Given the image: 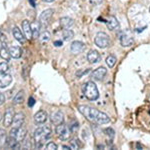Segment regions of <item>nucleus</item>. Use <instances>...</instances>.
<instances>
[{"instance_id": "f257e3e1", "label": "nucleus", "mask_w": 150, "mask_h": 150, "mask_svg": "<svg viewBox=\"0 0 150 150\" xmlns=\"http://www.w3.org/2000/svg\"><path fill=\"white\" fill-rule=\"evenodd\" d=\"M78 110L87 120L97 124H107L110 122V118L106 113L88 105H79Z\"/></svg>"}, {"instance_id": "f03ea898", "label": "nucleus", "mask_w": 150, "mask_h": 150, "mask_svg": "<svg viewBox=\"0 0 150 150\" xmlns=\"http://www.w3.org/2000/svg\"><path fill=\"white\" fill-rule=\"evenodd\" d=\"M51 135V127L49 125H44L39 127L34 131V140L36 142V147L41 148L44 145V141L49 138Z\"/></svg>"}, {"instance_id": "7ed1b4c3", "label": "nucleus", "mask_w": 150, "mask_h": 150, "mask_svg": "<svg viewBox=\"0 0 150 150\" xmlns=\"http://www.w3.org/2000/svg\"><path fill=\"white\" fill-rule=\"evenodd\" d=\"M82 92H83L86 99H88L89 101H95L99 97L98 88L96 86V84L92 81H88L83 84V86H82Z\"/></svg>"}, {"instance_id": "20e7f679", "label": "nucleus", "mask_w": 150, "mask_h": 150, "mask_svg": "<svg viewBox=\"0 0 150 150\" xmlns=\"http://www.w3.org/2000/svg\"><path fill=\"white\" fill-rule=\"evenodd\" d=\"M55 132H56L58 138L60 140H62V141H67V140H69L70 136H71V133H72L70 127L63 124V123L57 125L56 128H55Z\"/></svg>"}, {"instance_id": "39448f33", "label": "nucleus", "mask_w": 150, "mask_h": 150, "mask_svg": "<svg viewBox=\"0 0 150 150\" xmlns=\"http://www.w3.org/2000/svg\"><path fill=\"white\" fill-rule=\"evenodd\" d=\"M94 41H95V44L97 45L99 48H101V49L107 48L111 43L109 36L106 34L105 32H98L95 36Z\"/></svg>"}, {"instance_id": "423d86ee", "label": "nucleus", "mask_w": 150, "mask_h": 150, "mask_svg": "<svg viewBox=\"0 0 150 150\" xmlns=\"http://www.w3.org/2000/svg\"><path fill=\"white\" fill-rule=\"evenodd\" d=\"M26 135H27V130L23 127H20V128H12L10 133H9V136L11 137H14V138L17 139V141L21 142L25 139Z\"/></svg>"}, {"instance_id": "0eeeda50", "label": "nucleus", "mask_w": 150, "mask_h": 150, "mask_svg": "<svg viewBox=\"0 0 150 150\" xmlns=\"http://www.w3.org/2000/svg\"><path fill=\"white\" fill-rule=\"evenodd\" d=\"M53 13H54V10L53 9H46L40 14L39 16V22L41 24V26H46L49 23L50 19H51Z\"/></svg>"}, {"instance_id": "6e6552de", "label": "nucleus", "mask_w": 150, "mask_h": 150, "mask_svg": "<svg viewBox=\"0 0 150 150\" xmlns=\"http://www.w3.org/2000/svg\"><path fill=\"white\" fill-rule=\"evenodd\" d=\"M119 40H120V44L123 47H130L134 43V38L130 34H126V33H121Z\"/></svg>"}, {"instance_id": "1a4fd4ad", "label": "nucleus", "mask_w": 150, "mask_h": 150, "mask_svg": "<svg viewBox=\"0 0 150 150\" xmlns=\"http://www.w3.org/2000/svg\"><path fill=\"white\" fill-rule=\"evenodd\" d=\"M107 74V69L105 67L101 66V67H98L97 69H95L94 71L91 73V77L94 79V80H102V79L105 77V75Z\"/></svg>"}, {"instance_id": "9d476101", "label": "nucleus", "mask_w": 150, "mask_h": 150, "mask_svg": "<svg viewBox=\"0 0 150 150\" xmlns=\"http://www.w3.org/2000/svg\"><path fill=\"white\" fill-rule=\"evenodd\" d=\"M14 110L13 108H8L6 110L5 114H4V119H3V125L5 127H9L10 125H12V122H13V118H14Z\"/></svg>"}, {"instance_id": "9b49d317", "label": "nucleus", "mask_w": 150, "mask_h": 150, "mask_svg": "<svg viewBox=\"0 0 150 150\" xmlns=\"http://www.w3.org/2000/svg\"><path fill=\"white\" fill-rule=\"evenodd\" d=\"M47 118H48V116H47V113H46V111H44V110H39L37 113L34 115V123L35 124H44L45 122L47 121Z\"/></svg>"}, {"instance_id": "f8f14e48", "label": "nucleus", "mask_w": 150, "mask_h": 150, "mask_svg": "<svg viewBox=\"0 0 150 150\" xmlns=\"http://www.w3.org/2000/svg\"><path fill=\"white\" fill-rule=\"evenodd\" d=\"M85 49V44L81 41H73L70 46V50L73 54H79Z\"/></svg>"}, {"instance_id": "ddd939ff", "label": "nucleus", "mask_w": 150, "mask_h": 150, "mask_svg": "<svg viewBox=\"0 0 150 150\" xmlns=\"http://www.w3.org/2000/svg\"><path fill=\"white\" fill-rule=\"evenodd\" d=\"M50 120H51V123L54 125H58L61 124L64 121V116L63 113L61 111H55L53 112L51 115H50Z\"/></svg>"}, {"instance_id": "4468645a", "label": "nucleus", "mask_w": 150, "mask_h": 150, "mask_svg": "<svg viewBox=\"0 0 150 150\" xmlns=\"http://www.w3.org/2000/svg\"><path fill=\"white\" fill-rule=\"evenodd\" d=\"M12 82V76L8 73H0V88H6Z\"/></svg>"}, {"instance_id": "2eb2a0df", "label": "nucleus", "mask_w": 150, "mask_h": 150, "mask_svg": "<svg viewBox=\"0 0 150 150\" xmlns=\"http://www.w3.org/2000/svg\"><path fill=\"white\" fill-rule=\"evenodd\" d=\"M24 120H25V115H24V113H22V112L16 113V114L14 115L13 122H12V124H13V127L14 128L22 127V125H23V123H24Z\"/></svg>"}, {"instance_id": "dca6fc26", "label": "nucleus", "mask_w": 150, "mask_h": 150, "mask_svg": "<svg viewBox=\"0 0 150 150\" xmlns=\"http://www.w3.org/2000/svg\"><path fill=\"white\" fill-rule=\"evenodd\" d=\"M100 54H99L98 51L96 50H90L87 54V60H88L89 63L93 64V63H97V62L100 61Z\"/></svg>"}, {"instance_id": "f3484780", "label": "nucleus", "mask_w": 150, "mask_h": 150, "mask_svg": "<svg viewBox=\"0 0 150 150\" xmlns=\"http://www.w3.org/2000/svg\"><path fill=\"white\" fill-rule=\"evenodd\" d=\"M105 22H106V25H107V28L111 31L116 30L117 28H119V22H118V20L116 19L115 16H110V17H108V19Z\"/></svg>"}, {"instance_id": "a211bd4d", "label": "nucleus", "mask_w": 150, "mask_h": 150, "mask_svg": "<svg viewBox=\"0 0 150 150\" xmlns=\"http://www.w3.org/2000/svg\"><path fill=\"white\" fill-rule=\"evenodd\" d=\"M22 30L25 34V37L27 39H30L32 37V29H31V23L28 20L22 21Z\"/></svg>"}, {"instance_id": "6ab92c4d", "label": "nucleus", "mask_w": 150, "mask_h": 150, "mask_svg": "<svg viewBox=\"0 0 150 150\" xmlns=\"http://www.w3.org/2000/svg\"><path fill=\"white\" fill-rule=\"evenodd\" d=\"M12 34H13V37L15 38L18 42H20V43L25 42L26 37L22 34L21 30L17 27V26H15V27H13V29H12Z\"/></svg>"}, {"instance_id": "aec40b11", "label": "nucleus", "mask_w": 150, "mask_h": 150, "mask_svg": "<svg viewBox=\"0 0 150 150\" xmlns=\"http://www.w3.org/2000/svg\"><path fill=\"white\" fill-rule=\"evenodd\" d=\"M9 52H10V55L12 58H14V59H18V58L21 57V55H22V50H21V48L19 46H11L9 48Z\"/></svg>"}, {"instance_id": "412c9836", "label": "nucleus", "mask_w": 150, "mask_h": 150, "mask_svg": "<svg viewBox=\"0 0 150 150\" xmlns=\"http://www.w3.org/2000/svg\"><path fill=\"white\" fill-rule=\"evenodd\" d=\"M73 24H74V20L70 17H62L60 19V25L64 29H69L71 26H73Z\"/></svg>"}, {"instance_id": "4be33fe9", "label": "nucleus", "mask_w": 150, "mask_h": 150, "mask_svg": "<svg viewBox=\"0 0 150 150\" xmlns=\"http://www.w3.org/2000/svg\"><path fill=\"white\" fill-rule=\"evenodd\" d=\"M40 27H41V24L39 21H34V22L31 23V29H32V37L33 38L39 37Z\"/></svg>"}, {"instance_id": "5701e85b", "label": "nucleus", "mask_w": 150, "mask_h": 150, "mask_svg": "<svg viewBox=\"0 0 150 150\" xmlns=\"http://www.w3.org/2000/svg\"><path fill=\"white\" fill-rule=\"evenodd\" d=\"M0 57L2 59L6 60V61H9L11 58L10 52H9V49H7V47L5 45H2V47L0 48Z\"/></svg>"}, {"instance_id": "b1692460", "label": "nucleus", "mask_w": 150, "mask_h": 150, "mask_svg": "<svg viewBox=\"0 0 150 150\" xmlns=\"http://www.w3.org/2000/svg\"><path fill=\"white\" fill-rule=\"evenodd\" d=\"M23 101H24V92H23V90H20L15 96H14L12 102H13V104H15V105H18V104L23 103Z\"/></svg>"}, {"instance_id": "393cba45", "label": "nucleus", "mask_w": 150, "mask_h": 150, "mask_svg": "<svg viewBox=\"0 0 150 150\" xmlns=\"http://www.w3.org/2000/svg\"><path fill=\"white\" fill-rule=\"evenodd\" d=\"M62 37L65 41H70L74 37V32L70 29H64L62 32Z\"/></svg>"}, {"instance_id": "a878e982", "label": "nucleus", "mask_w": 150, "mask_h": 150, "mask_svg": "<svg viewBox=\"0 0 150 150\" xmlns=\"http://www.w3.org/2000/svg\"><path fill=\"white\" fill-rule=\"evenodd\" d=\"M50 37H51L50 33L48 31H44V32H42L39 35V40L41 43H47L50 40Z\"/></svg>"}, {"instance_id": "bb28decb", "label": "nucleus", "mask_w": 150, "mask_h": 150, "mask_svg": "<svg viewBox=\"0 0 150 150\" xmlns=\"http://www.w3.org/2000/svg\"><path fill=\"white\" fill-rule=\"evenodd\" d=\"M116 61H117V59H116V57L114 55H109V56L106 58V64H107V66L110 67V68L115 66Z\"/></svg>"}, {"instance_id": "cd10ccee", "label": "nucleus", "mask_w": 150, "mask_h": 150, "mask_svg": "<svg viewBox=\"0 0 150 150\" xmlns=\"http://www.w3.org/2000/svg\"><path fill=\"white\" fill-rule=\"evenodd\" d=\"M80 147H82V143L79 139L74 138L70 141V148L71 149H78V148H80Z\"/></svg>"}, {"instance_id": "c85d7f7f", "label": "nucleus", "mask_w": 150, "mask_h": 150, "mask_svg": "<svg viewBox=\"0 0 150 150\" xmlns=\"http://www.w3.org/2000/svg\"><path fill=\"white\" fill-rule=\"evenodd\" d=\"M104 133H105V134L107 135L108 137H110L111 139H112L113 137L115 136V131L112 129V128H110V127L105 128V129H104Z\"/></svg>"}, {"instance_id": "c756f323", "label": "nucleus", "mask_w": 150, "mask_h": 150, "mask_svg": "<svg viewBox=\"0 0 150 150\" xmlns=\"http://www.w3.org/2000/svg\"><path fill=\"white\" fill-rule=\"evenodd\" d=\"M9 70V66L6 62H2L0 63V73H5Z\"/></svg>"}, {"instance_id": "7c9ffc66", "label": "nucleus", "mask_w": 150, "mask_h": 150, "mask_svg": "<svg viewBox=\"0 0 150 150\" xmlns=\"http://www.w3.org/2000/svg\"><path fill=\"white\" fill-rule=\"evenodd\" d=\"M45 147H46V149H48V150H56V149H58L57 144H55L54 142H49V143H47L46 145H45Z\"/></svg>"}, {"instance_id": "2f4dec72", "label": "nucleus", "mask_w": 150, "mask_h": 150, "mask_svg": "<svg viewBox=\"0 0 150 150\" xmlns=\"http://www.w3.org/2000/svg\"><path fill=\"white\" fill-rule=\"evenodd\" d=\"M6 140V134H5V131L2 129H0V145L3 144Z\"/></svg>"}, {"instance_id": "473e14b6", "label": "nucleus", "mask_w": 150, "mask_h": 150, "mask_svg": "<svg viewBox=\"0 0 150 150\" xmlns=\"http://www.w3.org/2000/svg\"><path fill=\"white\" fill-rule=\"evenodd\" d=\"M6 41H7V37L5 36V34L0 30V42L2 43V45H5Z\"/></svg>"}, {"instance_id": "72a5a7b5", "label": "nucleus", "mask_w": 150, "mask_h": 150, "mask_svg": "<svg viewBox=\"0 0 150 150\" xmlns=\"http://www.w3.org/2000/svg\"><path fill=\"white\" fill-rule=\"evenodd\" d=\"M102 1L103 0H90V3H91V5H93V6H97L99 4L102 3Z\"/></svg>"}, {"instance_id": "f704fd0d", "label": "nucleus", "mask_w": 150, "mask_h": 150, "mask_svg": "<svg viewBox=\"0 0 150 150\" xmlns=\"http://www.w3.org/2000/svg\"><path fill=\"white\" fill-rule=\"evenodd\" d=\"M34 104H35V99L33 97H29V99H28V106L29 107H32Z\"/></svg>"}, {"instance_id": "c9c22d12", "label": "nucleus", "mask_w": 150, "mask_h": 150, "mask_svg": "<svg viewBox=\"0 0 150 150\" xmlns=\"http://www.w3.org/2000/svg\"><path fill=\"white\" fill-rule=\"evenodd\" d=\"M4 102H5V95L2 92H0V106L3 105Z\"/></svg>"}, {"instance_id": "e433bc0d", "label": "nucleus", "mask_w": 150, "mask_h": 150, "mask_svg": "<svg viewBox=\"0 0 150 150\" xmlns=\"http://www.w3.org/2000/svg\"><path fill=\"white\" fill-rule=\"evenodd\" d=\"M32 147V145H31V140L29 138L27 141L25 142V145H24V148H31Z\"/></svg>"}, {"instance_id": "4c0bfd02", "label": "nucleus", "mask_w": 150, "mask_h": 150, "mask_svg": "<svg viewBox=\"0 0 150 150\" xmlns=\"http://www.w3.org/2000/svg\"><path fill=\"white\" fill-rule=\"evenodd\" d=\"M54 46H56V47H60L62 45V41H60V40H57V41H54Z\"/></svg>"}, {"instance_id": "58836bf2", "label": "nucleus", "mask_w": 150, "mask_h": 150, "mask_svg": "<svg viewBox=\"0 0 150 150\" xmlns=\"http://www.w3.org/2000/svg\"><path fill=\"white\" fill-rule=\"evenodd\" d=\"M61 148H62V149H65V150L71 149V148H70V146H66V145H62V146H61Z\"/></svg>"}, {"instance_id": "ea45409f", "label": "nucleus", "mask_w": 150, "mask_h": 150, "mask_svg": "<svg viewBox=\"0 0 150 150\" xmlns=\"http://www.w3.org/2000/svg\"><path fill=\"white\" fill-rule=\"evenodd\" d=\"M29 2L31 3V5H32V7H35V2H34V0H29Z\"/></svg>"}, {"instance_id": "a19ab883", "label": "nucleus", "mask_w": 150, "mask_h": 150, "mask_svg": "<svg viewBox=\"0 0 150 150\" xmlns=\"http://www.w3.org/2000/svg\"><path fill=\"white\" fill-rule=\"evenodd\" d=\"M136 146H137V149H142V147H141V145H140V143H137Z\"/></svg>"}, {"instance_id": "79ce46f5", "label": "nucleus", "mask_w": 150, "mask_h": 150, "mask_svg": "<svg viewBox=\"0 0 150 150\" xmlns=\"http://www.w3.org/2000/svg\"><path fill=\"white\" fill-rule=\"evenodd\" d=\"M44 2H47V3H50V2H53V1H55V0H43Z\"/></svg>"}, {"instance_id": "37998d69", "label": "nucleus", "mask_w": 150, "mask_h": 150, "mask_svg": "<svg viewBox=\"0 0 150 150\" xmlns=\"http://www.w3.org/2000/svg\"><path fill=\"white\" fill-rule=\"evenodd\" d=\"M1 119H2V114H1V112H0V121H1Z\"/></svg>"}, {"instance_id": "c03bdc74", "label": "nucleus", "mask_w": 150, "mask_h": 150, "mask_svg": "<svg viewBox=\"0 0 150 150\" xmlns=\"http://www.w3.org/2000/svg\"><path fill=\"white\" fill-rule=\"evenodd\" d=\"M149 11H150V8H149Z\"/></svg>"}]
</instances>
